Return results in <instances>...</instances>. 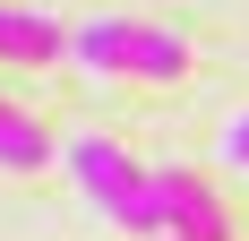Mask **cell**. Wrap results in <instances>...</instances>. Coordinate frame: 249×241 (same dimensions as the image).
I'll return each mask as SVG.
<instances>
[{"mask_svg":"<svg viewBox=\"0 0 249 241\" xmlns=\"http://www.w3.org/2000/svg\"><path fill=\"white\" fill-rule=\"evenodd\" d=\"M60 164L77 172V190L95 198V216H112L121 233H163V216H155V172L129 164V146H112V138H69Z\"/></svg>","mask_w":249,"mask_h":241,"instance_id":"6da1fadb","label":"cell"},{"mask_svg":"<svg viewBox=\"0 0 249 241\" xmlns=\"http://www.w3.org/2000/svg\"><path fill=\"white\" fill-rule=\"evenodd\" d=\"M69 52H77V60H86L95 78H155V86H163V78H189V43H180L172 26L95 18V26H86V35H77Z\"/></svg>","mask_w":249,"mask_h":241,"instance_id":"7a4b0ae2","label":"cell"},{"mask_svg":"<svg viewBox=\"0 0 249 241\" xmlns=\"http://www.w3.org/2000/svg\"><path fill=\"white\" fill-rule=\"evenodd\" d=\"M155 216H163V241H224L232 233V224H224V198L206 190L198 172H180V164L155 172Z\"/></svg>","mask_w":249,"mask_h":241,"instance_id":"3957f363","label":"cell"},{"mask_svg":"<svg viewBox=\"0 0 249 241\" xmlns=\"http://www.w3.org/2000/svg\"><path fill=\"white\" fill-rule=\"evenodd\" d=\"M0 60H9V69L60 60V26H52L43 9H9V0H0Z\"/></svg>","mask_w":249,"mask_h":241,"instance_id":"277c9868","label":"cell"},{"mask_svg":"<svg viewBox=\"0 0 249 241\" xmlns=\"http://www.w3.org/2000/svg\"><path fill=\"white\" fill-rule=\"evenodd\" d=\"M52 155H60V146H52V129L0 95V172H43Z\"/></svg>","mask_w":249,"mask_h":241,"instance_id":"5b68a950","label":"cell"},{"mask_svg":"<svg viewBox=\"0 0 249 241\" xmlns=\"http://www.w3.org/2000/svg\"><path fill=\"white\" fill-rule=\"evenodd\" d=\"M224 155H232V164H249V112H241V120L224 129Z\"/></svg>","mask_w":249,"mask_h":241,"instance_id":"8992f818","label":"cell"},{"mask_svg":"<svg viewBox=\"0 0 249 241\" xmlns=\"http://www.w3.org/2000/svg\"><path fill=\"white\" fill-rule=\"evenodd\" d=\"M224 241H232V233H224Z\"/></svg>","mask_w":249,"mask_h":241,"instance_id":"52a82bcc","label":"cell"}]
</instances>
